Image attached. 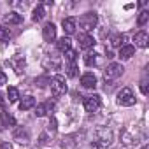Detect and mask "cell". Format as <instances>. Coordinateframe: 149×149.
<instances>
[{"mask_svg":"<svg viewBox=\"0 0 149 149\" xmlns=\"http://www.w3.org/2000/svg\"><path fill=\"white\" fill-rule=\"evenodd\" d=\"M46 139H47V137H46V133H42V135H40V140H39V144H40V146H44V144L47 142Z\"/></svg>","mask_w":149,"mask_h":149,"instance_id":"d6a6232c","label":"cell"},{"mask_svg":"<svg viewBox=\"0 0 149 149\" xmlns=\"http://www.w3.org/2000/svg\"><path fill=\"white\" fill-rule=\"evenodd\" d=\"M84 63H86L88 67H95V65L98 63V60H97V54H95V53H88V54L84 56Z\"/></svg>","mask_w":149,"mask_h":149,"instance_id":"d4e9b609","label":"cell"},{"mask_svg":"<svg viewBox=\"0 0 149 149\" xmlns=\"http://www.w3.org/2000/svg\"><path fill=\"white\" fill-rule=\"evenodd\" d=\"M49 84H51V91H53L54 97H61V95L67 93V84H65V77L63 76H54L49 81Z\"/></svg>","mask_w":149,"mask_h":149,"instance_id":"277c9868","label":"cell"},{"mask_svg":"<svg viewBox=\"0 0 149 149\" xmlns=\"http://www.w3.org/2000/svg\"><path fill=\"white\" fill-rule=\"evenodd\" d=\"M118 104L123 107H132L135 104V95H133L132 88H121L118 91Z\"/></svg>","mask_w":149,"mask_h":149,"instance_id":"3957f363","label":"cell"},{"mask_svg":"<svg viewBox=\"0 0 149 149\" xmlns=\"http://www.w3.org/2000/svg\"><path fill=\"white\" fill-rule=\"evenodd\" d=\"M97 23H98V16H97V13H86V14H83L81 18H79V26L88 33V32H91L95 26H97Z\"/></svg>","mask_w":149,"mask_h":149,"instance_id":"7a4b0ae2","label":"cell"},{"mask_svg":"<svg viewBox=\"0 0 149 149\" xmlns=\"http://www.w3.org/2000/svg\"><path fill=\"white\" fill-rule=\"evenodd\" d=\"M133 42L137 47H147V42H149V37L146 32H137L135 37H133Z\"/></svg>","mask_w":149,"mask_h":149,"instance_id":"4fadbf2b","label":"cell"},{"mask_svg":"<svg viewBox=\"0 0 149 149\" xmlns=\"http://www.w3.org/2000/svg\"><path fill=\"white\" fill-rule=\"evenodd\" d=\"M84 111L86 112H97L98 109H100V97L98 95H91V97H86L84 98Z\"/></svg>","mask_w":149,"mask_h":149,"instance_id":"8992f818","label":"cell"},{"mask_svg":"<svg viewBox=\"0 0 149 149\" xmlns=\"http://www.w3.org/2000/svg\"><path fill=\"white\" fill-rule=\"evenodd\" d=\"M65 56H67V61H76V60H77V53H76V51H72V49L67 51Z\"/></svg>","mask_w":149,"mask_h":149,"instance_id":"83f0119b","label":"cell"},{"mask_svg":"<svg viewBox=\"0 0 149 149\" xmlns=\"http://www.w3.org/2000/svg\"><path fill=\"white\" fill-rule=\"evenodd\" d=\"M81 84H83V88H95L97 86V77H95V74L93 72H86V74H83L81 76Z\"/></svg>","mask_w":149,"mask_h":149,"instance_id":"9c48e42d","label":"cell"},{"mask_svg":"<svg viewBox=\"0 0 149 149\" xmlns=\"http://www.w3.org/2000/svg\"><path fill=\"white\" fill-rule=\"evenodd\" d=\"M61 26H63L67 35H72L74 32H76V18H65L61 21Z\"/></svg>","mask_w":149,"mask_h":149,"instance_id":"7c38bea8","label":"cell"},{"mask_svg":"<svg viewBox=\"0 0 149 149\" xmlns=\"http://www.w3.org/2000/svg\"><path fill=\"white\" fill-rule=\"evenodd\" d=\"M125 42H126V35L125 33H114L112 37H111V46L112 47H123L125 46Z\"/></svg>","mask_w":149,"mask_h":149,"instance_id":"e0dca14e","label":"cell"},{"mask_svg":"<svg viewBox=\"0 0 149 149\" xmlns=\"http://www.w3.org/2000/svg\"><path fill=\"white\" fill-rule=\"evenodd\" d=\"M42 37L46 42H53L56 39V26L53 23H46L44 28H42Z\"/></svg>","mask_w":149,"mask_h":149,"instance_id":"52a82bcc","label":"cell"},{"mask_svg":"<svg viewBox=\"0 0 149 149\" xmlns=\"http://www.w3.org/2000/svg\"><path fill=\"white\" fill-rule=\"evenodd\" d=\"M67 76L68 77H76L77 76V65H76V61H67Z\"/></svg>","mask_w":149,"mask_h":149,"instance_id":"cb8c5ba5","label":"cell"},{"mask_svg":"<svg viewBox=\"0 0 149 149\" xmlns=\"http://www.w3.org/2000/svg\"><path fill=\"white\" fill-rule=\"evenodd\" d=\"M70 47H72V40H70L68 37H61V39L58 40V49H60L61 53L70 51Z\"/></svg>","mask_w":149,"mask_h":149,"instance_id":"7402d4cb","label":"cell"},{"mask_svg":"<svg viewBox=\"0 0 149 149\" xmlns=\"http://www.w3.org/2000/svg\"><path fill=\"white\" fill-rule=\"evenodd\" d=\"M6 83H7V77H6V74H4L2 70H0V86L6 84Z\"/></svg>","mask_w":149,"mask_h":149,"instance_id":"f1b7e54d","label":"cell"},{"mask_svg":"<svg viewBox=\"0 0 149 149\" xmlns=\"http://www.w3.org/2000/svg\"><path fill=\"white\" fill-rule=\"evenodd\" d=\"M60 65H61V61H60L58 56H54V54H46V58H44V67H46L47 70H58Z\"/></svg>","mask_w":149,"mask_h":149,"instance_id":"ba28073f","label":"cell"},{"mask_svg":"<svg viewBox=\"0 0 149 149\" xmlns=\"http://www.w3.org/2000/svg\"><path fill=\"white\" fill-rule=\"evenodd\" d=\"M0 105H2V107L6 105V100H4V95L2 93H0Z\"/></svg>","mask_w":149,"mask_h":149,"instance_id":"836d02e7","label":"cell"},{"mask_svg":"<svg viewBox=\"0 0 149 149\" xmlns=\"http://www.w3.org/2000/svg\"><path fill=\"white\" fill-rule=\"evenodd\" d=\"M14 125H16V119L9 112H0V126L7 128V126H14Z\"/></svg>","mask_w":149,"mask_h":149,"instance_id":"9a60e30c","label":"cell"},{"mask_svg":"<svg viewBox=\"0 0 149 149\" xmlns=\"http://www.w3.org/2000/svg\"><path fill=\"white\" fill-rule=\"evenodd\" d=\"M11 65H13V68H14L16 74H21L23 68H25V58H23V56H14V58L11 60Z\"/></svg>","mask_w":149,"mask_h":149,"instance_id":"d6986e66","label":"cell"},{"mask_svg":"<svg viewBox=\"0 0 149 149\" xmlns=\"http://www.w3.org/2000/svg\"><path fill=\"white\" fill-rule=\"evenodd\" d=\"M123 72H125V68H123L121 63H111L104 70V77H105V81H114V79L123 76Z\"/></svg>","mask_w":149,"mask_h":149,"instance_id":"5b68a950","label":"cell"},{"mask_svg":"<svg viewBox=\"0 0 149 149\" xmlns=\"http://www.w3.org/2000/svg\"><path fill=\"white\" fill-rule=\"evenodd\" d=\"M44 16H46V7H44V4H39V6L33 9L32 19H33V21H42V19H44Z\"/></svg>","mask_w":149,"mask_h":149,"instance_id":"ffe728a7","label":"cell"},{"mask_svg":"<svg viewBox=\"0 0 149 149\" xmlns=\"http://www.w3.org/2000/svg\"><path fill=\"white\" fill-rule=\"evenodd\" d=\"M53 111H54V104H53V102L39 104V105H37V109H35V116L42 118V116H46L47 112H53Z\"/></svg>","mask_w":149,"mask_h":149,"instance_id":"30bf717a","label":"cell"},{"mask_svg":"<svg viewBox=\"0 0 149 149\" xmlns=\"http://www.w3.org/2000/svg\"><path fill=\"white\" fill-rule=\"evenodd\" d=\"M14 140L19 142V144H28L30 142V135H28V132L25 128H18L14 132Z\"/></svg>","mask_w":149,"mask_h":149,"instance_id":"5bb4252c","label":"cell"},{"mask_svg":"<svg viewBox=\"0 0 149 149\" xmlns=\"http://www.w3.org/2000/svg\"><path fill=\"white\" fill-rule=\"evenodd\" d=\"M140 91H142L144 95H147V91H149V90H147V83H146V81L140 84Z\"/></svg>","mask_w":149,"mask_h":149,"instance_id":"f546056e","label":"cell"},{"mask_svg":"<svg viewBox=\"0 0 149 149\" xmlns=\"http://www.w3.org/2000/svg\"><path fill=\"white\" fill-rule=\"evenodd\" d=\"M133 54H135V47L130 46V44H125V46L119 49V58H123V60H130Z\"/></svg>","mask_w":149,"mask_h":149,"instance_id":"ac0fdd59","label":"cell"},{"mask_svg":"<svg viewBox=\"0 0 149 149\" xmlns=\"http://www.w3.org/2000/svg\"><path fill=\"white\" fill-rule=\"evenodd\" d=\"M32 107H35V98L33 97H25L21 102H19V109L21 111H28V109H32Z\"/></svg>","mask_w":149,"mask_h":149,"instance_id":"44dd1931","label":"cell"},{"mask_svg":"<svg viewBox=\"0 0 149 149\" xmlns=\"http://www.w3.org/2000/svg\"><path fill=\"white\" fill-rule=\"evenodd\" d=\"M7 98H9L11 104H16V102L19 100V91H18V88L11 86V88L7 90Z\"/></svg>","mask_w":149,"mask_h":149,"instance_id":"603a6c76","label":"cell"},{"mask_svg":"<svg viewBox=\"0 0 149 149\" xmlns=\"http://www.w3.org/2000/svg\"><path fill=\"white\" fill-rule=\"evenodd\" d=\"M11 39V30L9 28H0V42H6Z\"/></svg>","mask_w":149,"mask_h":149,"instance_id":"4316f807","label":"cell"},{"mask_svg":"<svg viewBox=\"0 0 149 149\" xmlns=\"http://www.w3.org/2000/svg\"><path fill=\"white\" fill-rule=\"evenodd\" d=\"M0 149H13V146L9 142H0Z\"/></svg>","mask_w":149,"mask_h":149,"instance_id":"4dcf8cb0","label":"cell"},{"mask_svg":"<svg viewBox=\"0 0 149 149\" xmlns=\"http://www.w3.org/2000/svg\"><path fill=\"white\" fill-rule=\"evenodd\" d=\"M142 149H149V146H144V147H142Z\"/></svg>","mask_w":149,"mask_h":149,"instance_id":"e575fe53","label":"cell"},{"mask_svg":"<svg viewBox=\"0 0 149 149\" xmlns=\"http://www.w3.org/2000/svg\"><path fill=\"white\" fill-rule=\"evenodd\" d=\"M4 23H9V25H19L23 23V16L18 14V13H7L4 16Z\"/></svg>","mask_w":149,"mask_h":149,"instance_id":"2e32d148","label":"cell"},{"mask_svg":"<svg viewBox=\"0 0 149 149\" xmlns=\"http://www.w3.org/2000/svg\"><path fill=\"white\" fill-rule=\"evenodd\" d=\"M112 142V132L109 128H98L93 137V149H105Z\"/></svg>","mask_w":149,"mask_h":149,"instance_id":"6da1fadb","label":"cell"},{"mask_svg":"<svg viewBox=\"0 0 149 149\" xmlns=\"http://www.w3.org/2000/svg\"><path fill=\"white\" fill-rule=\"evenodd\" d=\"M93 44H95V39L90 33H81L79 35V47L81 49H90V47H93Z\"/></svg>","mask_w":149,"mask_h":149,"instance_id":"8fae6325","label":"cell"},{"mask_svg":"<svg viewBox=\"0 0 149 149\" xmlns=\"http://www.w3.org/2000/svg\"><path fill=\"white\" fill-rule=\"evenodd\" d=\"M49 128H51L53 132L56 130V119H54V118H51V123H49Z\"/></svg>","mask_w":149,"mask_h":149,"instance_id":"1f68e13d","label":"cell"},{"mask_svg":"<svg viewBox=\"0 0 149 149\" xmlns=\"http://www.w3.org/2000/svg\"><path fill=\"white\" fill-rule=\"evenodd\" d=\"M147 21H149V13H147V11H142V13L139 14V19H137V23H139L140 26H144Z\"/></svg>","mask_w":149,"mask_h":149,"instance_id":"484cf974","label":"cell"}]
</instances>
